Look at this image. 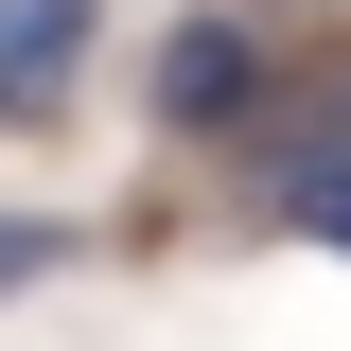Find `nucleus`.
Masks as SVG:
<instances>
[{
	"instance_id": "nucleus-1",
	"label": "nucleus",
	"mask_w": 351,
	"mask_h": 351,
	"mask_svg": "<svg viewBox=\"0 0 351 351\" xmlns=\"http://www.w3.org/2000/svg\"><path fill=\"white\" fill-rule=\"evenodd\" d=\"M281 88H299V53H281L263 0H193V18L158 36V123H176V141H246Z\"/></svg>"
},
{
	"instance_id": "nucleus-2",
	"label": "nucleus",
	"mask_w": 351,
	"mask_h": 351,
	"mask_svg": "<svg viewBox=\"0 0 351 351\" xmlns=\"http://www.w3.org/2000/svg\"><path fill=\"white\" fill-rule=\"evenodd\" d=\"M88 36H106V0H0V123H53Z\"/></svg>"
},
{
	"instance_id": "nucleus-3",
	"label": "nucleus",
	"mask_w": 351,
	"mask_h": 351,
	"mask_svg": "<svg viewBox=\"0 0 351 351\" xmlns=\"http://www.w3.org/2000/svg\"><path fill=\"white\" fill-rule=\"evenodd\" d=\"M263 228H281V246H334V263H351V141H334V158H281V176H263Z\"/></svg>"
},
{
	"instance_id": "nucleus-4",
	"label": "nucleus",
	"mask_w": 351,
	"mask_h": 351,
	"mask_svg": "<svg viewBox=\"0 0 351 351\" xmlns=\"http://www.w3.org/2000/svg\"><path fill=\"white\" fill-rule=\"evenodd\" d=\"M53 263H71V228H53V211H0V299H18V281H53Z\"/></svg>"
}]
</instances>
